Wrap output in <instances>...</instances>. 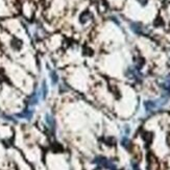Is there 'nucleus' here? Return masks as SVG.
Returning <instances> with one entry per match:
<instances>
[{
    "label": "nucleus",
    "mask_w": 170,
    "mask_h": 170,
    "mask_svg": "<svg viewBox=\"0 0 170 170\" xmlns=\"http://www.w3.org/2000/svg\"><path fill=\"white\" fill-rule=\"evenodd\" d=\"M162 87H163V89L165 90V93L168 96H170V74L165 77V80H164L163 85H162Z\"/></svg>",
    "instance_id": "1"
},
{
    "label": "nucleus",
    "mask_w": 170,
    "mask_h": 170,
    "mask_svg": "<svg viewBox=\"0 0 170 170\" xmlns=\"http://www.w3.org/2000/svg\"><path fill=\"white\" fill-rule=\"evenodd\" d=\"M158 105V101H146L145 102V108L147 111H153Z\"/></svg>",
    "instance_id": "2"
},
{
    "label": "nucleus",
    "mask_w": 170,
    "mask_h": 170,
    "mask_svg": "<svg viewBox=\"0 0 170 170\" xmlns=\"http://www.w3.org/2000/svg\"><path fill=\"white\" fill-rule=\"evenodd\" d=\"M12 47L14 48L15 50H19L20 48L22 47V42L20 41L19 39H14L12 41Z\"/></svg>",
    "instance_id": "3"
},
{
    "label": "nucleus",
    "mask_w": 170,
    "mask_h": 170,
    "mask_svg": "<svg viewBox=\"0 0 170 170\" xmlns=\"http://www.w3.org/2000/svg\"><path fill=\"white\" fill-rule=\"evenodd\" d=\"M131 29H133L136 34H140V32H142V26L140 24H138V23H133L131 24Z\"/></svg>",
    "instance_id": "4"
},
{
    "label": "nucleus",
    "mask_w": 170,
    "mask_h": 170,
    "mask_svg": "<svg viewBox=\"0 0 170 170\" xmlns=\"http://www.w3.org/2000/svg\"><path fill=\"white\" fill-rule=\"evenodd\" d=\"M89 17H90V13H89V12L83 13V14L80 15V22H82V23H86V22L88 21V18Z\"/></svg>",
    "instance_id": "5"
},
{
    "label": "nucleus",
    "mask_w": 170,
    "mask_h": 170,
    "mask_svg": "<svg viewBox=\"0 0 170 170\" xmlns=\"http://www.w3.org/2000/svg\"><path fill=\"white\" fill-rule=\"evenodd\" d=\"M143 139L147 142V143H149V142L151 141V134H149V133H145V134H144V136H143Z\"/></svg>",
    "instance_id": "6"
},
{
    "label": "nucleus",
    "mask_w": 170,
    "mask_h": 170,
    "mask_svg": "<svg viewBox=\"0 0 170 170\" xmlns=\"http://www.w3.org/2000/svg\"><path fill=\"white\" fill-rule=\"evenodd\" d=\"M46 121H47V123L49 124L50 126H53V125H54V121H53V119H52L51 116H49V115L46 116Z\"/></svg>",
    "instance_id": "7"
},
{
    "label": "nucleus",
    "mask_w": 170,
    "mask_h": 170,
    "mask_svg": "<svg viewBox=\"0 0 170 170\" xmlns=\"http://www.w3.org/2000/svg\"><path fill=\"white\" fill-rule=\"evenodd\" d=\"M51 80H52V83H57V80H59V78H57V75L55 72H52L51 73Z\"/></svg>",
    "instance_id": "8"
},
{
    "label": "nucleus",
    "mask_w": 170,
    "mask_h": 170,
    "mask_svg": "<svg viewBox=\"0 0 170 170\" xmlns=\"http://www.w3.org/2000/svg\"><path fill=\"white\" fill-rule=\"evenodd\" d=\"M105 141H106V143H108V145H114L115 144V139L114 138H106L105 139Z\"/></svg>",
    "instance_id": "9"
},
{
    "label": "nucleus",
    "mask_w": 170,
    "mask_h": 170,
    "mask_svg": "<svg viewBox=\"0 0 170 170\" xmlns=\"http://www.w3.org/2000/svg\"><path fill=\"white\" fill-rule=\"evenodd\" d=\"M122 145H123L124 147H126V148L128 147V145H129V141H128V139H127V138H123V139H122Z\"/></svg>",
    "instance_id": "10"
},
{
    "label": "nucleus",
    "mask_w": 170,
    "mask_h": 170,
    "mask_svg": "<svg viewBox=\"0 0 170 170\" xmlns=\"http://www.w3.org/2000/svg\"><path fill=\"white\" fill-rule=\"evenodd\" d=\"M139 2H140V3L142 4V5H145V4L147 3V1H148V0H138Z\"/></svg>",
    "instance_id": "11"
},
{
    "label": "nucleus",
    "mask_w": 170,
    "mask_h": 170,
    "mask_svg": "<svg viewBox=\"0 0 170 170\" xmlns=\"http://www.w3.org/2000/svg\"><path fill=\"white\" fill-rule=\"evenodd\" d=\"M133 168H134V170H139V167L136 163H133Z\"/></svg>",
    "instance_id": "12"
},
{
    "label": "nucleus",
    "mask_w": 170,
    "mask_h": 170,
    "mask_svg": "<svg viewBox=\"0 0 170 170\" xmlns=\"http://www.w3.org/2000/svg\"><path fill=\"white\" fill-rule=\"evenodd\" d=\"M94 170H102V168H101V166H100V167H97V168L94 169Z\"/></svg>",
    "instance_id": "13"
}]
</instances>
